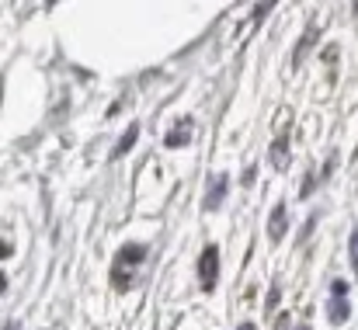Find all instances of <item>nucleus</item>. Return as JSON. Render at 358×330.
<instances>
[{
    "instance_id": "nucleus-8",
    "label": "nucleus",
    "mask_w": 358,
    "mask_h": 330,
    "mask_svg": "<svg viewBox=\"0 0 358 330\" xmlns=\"http://www.w3.org/2000/svg\"><path fill=\"white\" fill-rule=\"evenodd\" d=\"M136 139H139V125H129V129H125V136H122V143H115L112 157H125V153L136 146Z\"/></svg>"
},
{
    "instance_id": "nucleus-4",
    "label": "nucleus",
    "mask_w": 358,
    "mask_h": 330,
    "mask_svg": "<svg viewBox=\"0 0 358 330\" xmlns=\"http://www.w3.org/2000/svg\"><path fill=\"white\" fill-rule=\"evenodd\" d=\"M227 192H230V174H213L209 178V188H206V199H202V209L206 213H216L223 206Z\"/></svg>"
},
{
    "instance_id": "nucleus-13",
    "label": "nucleus",
    "mask_w": 358,
    "mask_h": 330,
    "mask_svg": "<svg viewBox=\"0 0 358 330\" xmlns=\"http://www.w3.org/2000/svg\"><path fill=\"white\" fill-rule=\"evenodd\" d=\"M237 330H257V327H254V324H240Z\"/></svg>"
},
{
    "instance_id": "nucleus-14",
    "label": "nucleus",
    "mask_w": 358,
    "mask_h": 330,
    "mask_svg": "<svg viewBox=\"0 0 358 330\" xmlns=\"http://www.w3.org/2000/svg\"><path fill=\"white\" fill-rule=\"evenodd\" d=\"M3 330H17V324H7V327H3Z\"/></svg>"
},
{
    "instance_id": "nucleus-3",
    "label": "nucleus",
    "mask_w": 358,
    "mask_h": 330,
    "mask_svg": "<svg viewBox=\"0 0 358 330\" xmlns=\"http://www.w3.org/2000/svg\"><path fill=\"white\" fill-rule=\"evenodd\" d=\"M199 282H202V292H213L220 282V247L216 243H209L199 257Z\"/></svg>"
},
{
    "instance_id": "nucleus-11",
    "label": "nucleus",
    "mask_w": 358,
    "mask_h": 330,
    "mask_svg": "<svg viewBox=\"0 0 358 330\" xmlns=\"http://www.w3.org/2000/svg\"><path fill=\"white\" fill-rule=\"evenodd\" d=\"M254 174H257V171H254V167H247V171H243V178H240V181H243V185H250V181H254Z\"/></svg>"
},
{
    "instance_id": "nucleus-16",
    "label": "nucleus",
    "mask_w": 358,
    "mask_h": 330,
    "mask_svg": "<svg viewBox=\"0 0 358 330\" xmlns=\"http://www.w3.org/2000/svg\"><path fill=\"white\" fill-rule=\"evenodd\" d=\"M3 285H7V282H3V275H0V289H3Z\"/></svg>"
},
{
    "instance_id": "nucleus-15",
    "label": "nucleus",
    "mask_w": 358,
    "mask_h": 330,
    "mask_svg": "<svg viewBox=\"0 0 358 330\" xmlns=\"http://www.w3.org/2000/svg\"><path fill=\"white\" fill-rule=\"evenodd\" d=\"M296 330H313V327H306V324H299V327H296Z\"/></svg>"
},
{
    "instance_id": "nucleus-12",
    "label": "nucleus",
    "mask_w": 358,
    "mask_h": 330,
    "mask_svg": "<svg viewBox=\"0 0 358 330\" xmlns=\"http://www.w3.org/2000/svg\"><path fill=\"white\" fill-rule=\"evenodd\" d=\"M10 254V243H0V257H7Z\"/></svg>"
},
{
    "instance_id": "nucleus-7",
    "label": "nucleus",
    "mask_w": 358,
    "mask_h": 330,
    "mask_svg": "<svg viewBox=\"0 0 358 330\" xmlns=\"http://www.w3.org/2000/svg\"><path fill=\"white\" fill-rule=\"evenodd\" d=\"M271 167H275V171H285V167H289V139H285V136H278V139L271 143Z\"/></svg>"
},
{
    "instance_id": "nucleus-1",
    "label": "nucleus",
    "mask_w": 358,
    "mask_h": 330,
    "mask_svg": "<svg viewBox=\"0 0 358 330\" xmlns=\"http://www.w3.org/2000/svg\"><path fill=\"white\" fill-rule=\"evenodd\" d=\"M146 261V243H125L115 257V271H112V282L119 285V292L132 289V271Z\"/></svg>"
},
{
    "instance_id": "nucleus-2",
    "label": "nucleus",
    "mask_w": 358,
    "mask_h": 330,
    "mask_svg": "<svg viewBox=\"0 0 358 330\" xmlns=\"http://www.w3.org/2000/svg\"><path fill=\"white\" fill-rule=\"evenodd\" d=\"M348 317H352V303H348V282H345V278H334V282H331L327 320H331L334 327H341V324H348Z\"/></svg>"
},
{
    "instance_id": "nucleus-5",
    "label": "nucleus",
    "mask_w": 358,
    "mask_h": 330,
    "mask_svg": "<svg viewBox=\"0 0 358 330\" xmlns=\"http://www.w3.org/2000/svg\"><path fill=\"white\" fill-rule=\"evenodd\" d=\"M285 229H289V206H285V202H275L271 220H268V236H271V243H282V240H285Z\"/></svg>"
},
{
    "instance_id": "nucleus-9",
    "label": "nucleus",
    "mask_w": 358,
    "mask_h": 330,
    "mask_svg": "<svg viewBox=\"0 0 358 330\" xmlns=\"http://www.w3.org/2000/svg\"><path fill=\"white\" fill-rule=\"evenodd\" d=\"M278 296H282V282L275 278V282H271V292H268V310H275V306H278Z\"/></svg>"
},
{
    "instance_id": "nucleus-6",
    "label": "nucleus",
    "mask_w": 358,
    "mask_h": 330,
    "mask_svg": "<svg viewBox=\"0 0 358 330\" xmlns=\"http://www.w3.org/2000/svg\"><path fill=\"white\" fill-rule=\"evenodd\" d=\"M188 143H192V118H181L178 129H171V132L164 136V146L174 150V146H188Z\"/></svg>"
},
{
    "instance_id": "nucleus-10",
    "label": "nucleus",
    "mask_w": 358,
    "mask_h": 330,
    "mask_svg": "<svg viewBox=\"0 0 358 330\" xmlns=\"http://www.w3.org/2000/svg\"><path fill=\"white\" fill-rule=\"evenodd\" d=\"M348 250H352V268L358 271V229L352 233V243H348Z\"/></svg>"
}]
</instances>
